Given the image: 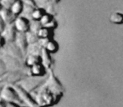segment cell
<instances>
[{"instance_id": "obj_1", "label": "cell", "mask_w": 123, "mask_h": 107, "mask_svg": "<svg viewBox=\"0 0 123 107\" xmlns=\"http://www.w3.org/2000/svg\"><path fill=\"white\" fill-rule=\"evenodd\" d=\"M60 89L58 82L49 80L45 85L40 88L34 98L38 106L39 107H50L57 104L63 95Z\"/></svg>"}, {"instance_id": "obj_2", "label": "cell", "mask_w": 123, "mask_h": 107, "mask_svg": "<svg viewBox=\"0 0 123 107\" xmlns=\"http://www.w3.org/2000/svg\"><path fill=\"white\" fill-rule=\"evenodd\" d=\"M0 99L7 103H16L20 106L23 105L18 93L13 85H5L2 88L0 92Z\"/></svg>"}, {"instance_id": "obj_3", "label": "cell", "mask_w": 123, "mask_h": 107, "mask_svg": "<svg viewBox=\"0 0 123 107\" xmlns=\"http://www.w3.org/2000/svg\"><path fill=\"white\" fill-rule=\"evenodd\" d=\"M14 87L15 90L18 93V95L19 96L23 105H25L27 107H39L36 103L35 99L32 97L29 92L26 90L25 88H23L20 85H13Z\"/></svg>"}, {"instance_id": "obj_4", "label": "cell", "mask_w": 123, "mask_h": 107, "mask_svg": "<svg viewBox=\"0 0 123 107\" xmlns=\"http://www.w3.org/2000/svg\"><path fill=\"white\" fill-rule=\"evenodd\" d=\"M15 29L17 32L19 33H27L29 31V26H30V20L26 18L25 17L18 16L15 18L13 22Z\"/></svg>"}, {"instance_id": "obj_5", "label": "cell", "mask_w": 123, "mask_h": 107, "mask_svg": "<svg viewBox=\"0 0 123 107\" xmlns=\"http://www.w3.org/2000/svg\"><path fill=\"white\" fill-rule=\"evenodd\" d=\"M14 44L22 51V53L25 54L27 52L28 48H29V43H28L27 38H26V33H17Z\"/></svg>"}, {"instance_id": "obj_6", "label": "cell", "mask_w": 123, "mask_h": 107, "mask_svg": "<svg viewBox=\"0 0 123 107\" xmlns=\"http://www.w3.org/2000/svg\"><path fill=\"white\" fill-rule=\"evenodd\" d=\"M17 33L18 32H17L14 25H13V24H12L6 25L1 34L3 36L7 43H12L14 42Z\"/></svg>"}, {"instance_id": "obj_7", "label": "cell", "mask_w": 123, "mask_h": 107, "mask_svg": "<svg viewBox=\"0 0 123 107\" xmlns=\"http://www.w3.org/2000/svg\"><path fill=\"white\" fill-rule=\"evenodd\" d=\"M8 44V48L7 49V52L8 55L12 56L15 59H18L19 60H22L24 59V54L22 51L17 47V45L14 44V42L12 43H7Z\"/></svg>"}, {"instance_id": "obj_8", "label": "cell", "mask_w": 123, "mask_h": 107, "mask_svg": "<svg viewBox=\"0 0 123 107\" xmlns=\"http://www.w3.org/2000/svg\"><path fill=\"white\" fill-rule=\"evenodd\" d=\"M0 17L2 18V19L3 20V22H4L6 25L13 24L15 18H17V17L12 13L9 8H2V10L0 11Z\"/></svg>"}, {"instance_id": "obj_9", "label": "cell", "mask_w": 123, "mask_h": 107, "mask_svg": "<svg viewBox=\"0 0 123 107\" xmlns=\"http://www.w3.org/2000/svg\"><path fill=\"white\" fill-rule=\"evenodd\" d=\"M29 69V74L33 77H41L44 76L46 73V68L42 63L37 64L34 66L30 67Z\"/></svg>"}, {"instance_id": "obj_10", "label": "cell", "mask_w": 123, "mask_h": 107, "mask_svg": "<svg viewBox=\"0 0 123 107\" xmlns=\"http://www.w3.org/2000/svg\"><path fill=\"white\" fill-rule=\"evenodd\" d=\"M39 63H42V59L41 56L39 54H29L25 59V65L28 68H30Z\"/></svg>"}, {"instance_id": "obj_11", "label": "cell", "mask_w": 123, "mask_h": 107, "mask_svg": "<svg viewBox=\"0 0 123 107\" xmlns=\"http://www.w3.org/2000/svg\"><path fill=\"white\" fill-rule=\"evenodd\" d=\"M24 7H25V4H24L21 0H16V1L12 4L11 8H10V10H11V12L15 16L18 17L23 13Z\"/></svg>"}, {"instance_id": "obj_12", "label": "cell", "mask_w": 123, "mask_h": 107, "mask_svg": "<svg viewBox=\"0 0 123 107\" xmlns=\"http://www.w3.org/2000/svg\"><path fill=\"white\" fill-rule=\"evenodd\" d=\"M37 35L39 38V39H43V40L50 39V38L53 36V29L42 26L39 30V32L37 33Z\"/></svg>"}, {"instance_id": "obj_13", "label": "cell", "mask_w": 123, "mask_h": 107, "mask_svg": "<svg viewBox=\"0 0 123 107\" xmlns=\"http://www.w3.org/2000/svg\"><path fill=\"white\" fill-rule=\"evenodd\" d=\"M43 47H44L49 54H52V53H55L58 50L59 46L55 41L51 40V39H47L45 44L43 45Z\"/></svg>"}, {"instance_id": "obj_14", "label": "cell", "mask_w": 123, "mask_h": 107, "mask_svg": "<svg viewBox=\"0 0 123 107\" xmlns=\"http://www.w3.org/2000/svg\"><path fill=\"white\" fill-rule=\"evenodd\" d=\"M46 13L45 10L43 8H34L33 10L32 15H31V20H36V21H39L43 16Z\"/></svg>"}, {"instance_id": "obj_15", "label": "cell", "mask_w": 123, "mask_h": 107, "mask_svg": "<svg viewBox=\"0 0 123 107\" xmlns=\"http://www.w3.org/2000/svg\"><path fill=\"white\" fill-rule=\"evenodd\" d=\"M26 38H27V41L29 43V45L34 44L39 41V38L38 37L37 34H34V33L29 32V31L26 33Z\"/></svg>"}, {"instance_id": "obj_16", "label": "cell", "mask_w": 123, "mask_h": 107, "mask_svg": "<svg viewBox=\"0 0 123 107\" xmlns=\"http://www.w3.org/2000/svg\"><path fill=\"white\" fill-rule=\"evenodd\" d=\"M40 22L36 21V20H30V26H29V32H32L34 34H37L39 30L41 29Z\"/></svg>"}, {"instance_id": "obj_17", "label": "cell", "mask_w": 123, "mask_h": 107, "mask_svg": "<svg viewBox=\"0 0 123 107\" xmlns=\"http://www.w3.org/2000/svg\"><path fill=\"white\" fill-rule=\"evenodd\" d=\"M34 9V7L33 6H29V5H25L24 7V10H23V13H22L21 16L25 17L26 18L28 19L31 20V15H32L33 13V10Z\"/></svg>"}, {"instance_id": "obj_18", "label": "cell", "mask_w": 123, "mask_h": 107, "mask_svg": "<svg viewBox=\"0 0 123 107\" xmlns=\"http://www.w3.org/2000/svg\"><path fill=\"white\" fill-rule=\"evenodd\" d=\"M52 20H53V17H52V15L49 14V13H46L41 18V19L39 20V22H40V24H41L42 26H45V25H47L50 21H52Z\"/></svg>"}, {"instance_id": "obj_19", "label": "cell", "mask_w": 123, "mask_h": 107, "mask_svg": "<svg viewBox=\"0 0 123 107\" xmlns=\"http://www.w3.org/2000/svg\"><path fill=\"white\" fill-rule=\"evenodd\" d=\"M21 1L23 2V3H24V4H25V5L33 6V7H34V8H36V7H37L36 3H35V0H21Z\"/></svg>"}, {"instance_id": "obj_20", "label": "cell", "mask_w": 123, "mask_h": 107, "mask_svg": "<svg viewBox=\"0 0 123 107\" xmlns=\"http://www.w3.org/2000/svg\"><path fill=\"white\" fill-rule=\"evenodd\" d=\"M6 44H7L6 40H5V39L3 38V36L0 34V49H1V48L5 47V45H6Z\"/></svg>"}, {"instance_id": "obj_21", "label": "cell", "mask_w": 123, "mask_h": 107, "mask_svg": "<svg viewBox=\"0 0 123 107\" xmlns=\"http://www.w3.org/2000/svg\"><path fill=\"white\" fill-rule=\"evenodd\" d=\"M5 26H6V24H5V23L3 22V20L2 19V18L0 17V34H2V32L3 31Z\"/></svg>"}, {"instance_id": "obj_22", "label": "cell", "mask_w": 123, "mask_h": 107, "mask_svg": "<svg viewBox=\"0 0 123 107\" xmlns=\"http://www.w3.org/2000/svg\"><path fill=\"white\" fill-rule=\"evenodd\" d=\"M6 107H22V106L16 103H7Z\"/></svg>"}, {"instance_id": "obj_23", "label": "cell", "mask_w": 123, "mask_h": 107, "mask_svg": "<svg viewBox=\"0 0 123 107\" xmlns=\"http://www.w3.org/2000/svg\"><path fill=\"white\" fill-rule=\"evenodd\" d=\"M7 102H5L4 101L0 99V107H6Z\"/></svg>"}, {"instance_id": "obj_24", "label": "cell", "mask_w": 123, "mask_h": 107, "mask_svg": "<svg viewBox=\"0 0 123 107\" xmlns=\"http://www.w3.org/2000/svg\"><path fill=\"white\" fill-rule=\"evenodd\" d=\"M2 8H3V7H2L1 3H0V11H1V10H2Z\"/></svg>"}, {"instance_id": "obj_25", "label": "cell", "mask_w": 123, "mask_h": 107, "mask_svg": "<svg viewBox=\"0 0 123 107\" xmlns=\"http://www.w3.org/2000/svg\"><path fill=\"white\" fill-rule=\"evenodd\" d=\"M1 89H2V88H1V89H0V92H1Z\"/></svg>"}]
</instances>
